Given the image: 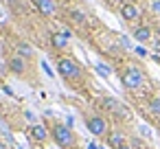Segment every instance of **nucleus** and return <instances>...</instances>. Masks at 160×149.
<instances>
[{"label": "nucleus", "mask_w": 160, "mask_h": 149, "mask_svg": "<svg viewBox=\"0 0 160 149\" xmlns=\"http://www.w3.org/2000/svg\"><path fill=\"white\" fill-rule=\"evenodd\" d=\"M51 138H53L55 145L62 147V149H72V147L77 145V136H75L72 127L66 125V123H55L53 129H51Z\"/></svg>", "instance_id": "1"}, {"label": "nucleus", "mask_w": 160, "mask_h": 149, "mask_svg": "<svg viewBox=\"0 0 160 149\" xmlns=\"http://www.w3.org/2000/svg\"><path fill=\"white\" fill-rule=\"evenodd\" d=\"M57 72L66 79V81H79L83 77L81 66L72 59V57H59L57 59Z\"/></svg>", "instance_id": "2"}, {"label": "nucleus", "mask_w": 160, "mask_h": 149, "mask_svg": "<svg viewBox=\"0 0 160 149\" xmlns=\"http://www.w3.org/2000/svg\"><path fill=\"white\" fill-rule=\"evenodd\" d=\"M86 127L94 138H108V134H110V123L101 114H90L86 118Z\"/></svg>", "instance_id": "3"}, {"label": "nucleus", "mask_w": 160, "mask_h": 149, "mask_svg": "<svg viewBox=\"0 0 160 149\" xmlns=\"http://www.w3.org/2000/svg\"><path fill=\"white\" fill-rule=\"evenodd\" d=\"M142 81H145V75H142V70L140 68H127V70H123V75H121V83L127 88V90H138L140 86H142Z\"/></svg>", "instance_id": "4"}, {"label": "nucleus", "mask_w": 160, "mask_h": 149, "mask_svg": "<svg viewBox=\"0 0 160 149\" xmlns=\"http://www.w3.org/2000/svg\"><path fill=\"white\" fill-rule=\"evenodd\" d=\"M101 110H105V112H110V114H116V116H123V118L129 116L127 107H125L118 99H112V97H103V99H101Z\"/></svg>", "instance_id": "5"}, {"label": "nucleus", "mask_w": 160, "mask_h": 149, "mask_svg": "<svg viewBox=\"0 0 160 149\" xmlns=\"http://www.w3.org/2000/svg\"><path fill=\"white\" fill-rule=\"evenodd\" d=\"M48 136H51V132H48V127L42 125V123H33V125L29 127V138H31L33 142H38V145L46 142Z\"/></svg>", "instance_id": "6"}, {"label": "nucleus", "mask_w": 160, "mask_h": 149, "mask_svg": "<svg viewBox=\"0 0 160 149\" xmlns=\"http://www.w3.org/2000/svg\"><path fill=\"white\" fill-rule=\"evenodd\" d=\"M68 40H70V31H59L51 35V46L55 51H66L68 48Z\"/></svg>", "instance_id": "7"}, {"label": "nucleus", "mask_w": 160, "mask_h": 149, "mask_svg": "<svg viewBox=\"0 0 160 149\" xmlns=\"http://www.w3.org/2000/svg\"><path fill=\"white\" fill-rule=\"evenodd\" d=\"M7 66H9V70H11L13 75H20V77L27 72V59L20 57V55H11L9 62H7Z\"/></svg>", "instance_id": "8"}, {"label": "nucleus", "mask_w": 160, "mask_h": 149, "mask_svg": "<svg viewBox=\"0 0 160 149\" xmlns=\"http://www.w3.org/2000/svg\"><path fill=\"white\" fill-rule=\"evenodd\" d=\"M33 5L38 7V11L42 16H55V11H57L55 0H33Z\"/></svg>", "instance_id": "9"}, {"label": "nucleus", "mask_w": 160, "mask_h": 149, "mask_svg": "<svg viewBox=\"0 0 160 149\" xmlns=\"http://www.w3.org/2000/svg\"><path fill=\"white\" fill-rule=\"evenodd\" d=\"M121 16H123V20H127V22H136L138 18H140V9L136 7V5H123L121 7Z\"/></svg>", "instance_id": "10"}, {"label": "nucleus", "mask_w": 160, "mask_h": 149, "mask_svg": "<svg viewBox=\"0 0 160 149\" xmlns=\"http://www.w3.org/2000/svg\"><path fill=\"white\" fill-rule=\"evenodd\" d=\"M105 142H108L112 149H118V147H123V145H125V134H123V132H118V129H114V132H110V134H108Z\"/></svg>", "instance_id": "11"}, {"label": "nucleus", "mask_w": 160, "mask_h": 149, "mask_svg": "<svg viewBox=\"0 0 160 149\" xmlns=\"http://www.w3.org/2000/svg\"><path fill=\"white\" fill-rule=\"evenodd\" d=\"M132 35H134L136 42H149L151 40V29L149 27H136L132 31Z\"/></svg>", "instance_id": "12"}, {"label": "nucleus", "mask_w": 160, "mask_h": 149, "mask_svg": "<svg viewBox=\"0 0 160 149\" xmlns=\"http://www.w3.org/2000/svg\"><path fill=\"white\" fill-rule=\"evenodd\" d=\"M18 55H20V57H24V59H31V57L35 55V51H33V46H31V44L20 42V44H18Z\"/></svg>", "instance_id": "13"}, {"label": "nucleus", "mask_w": 160, "mask_h": 149, "mask_svg": "<svg viewBox=\"0 0 160 149\" xmlns=\"http://www.w3.org/2000/svg\"><path fill=\"white\" fill-rule=\"evenodd\" d=\"M149 110H151V114H153V116H160V94L149 99Z\"/></svg>", "instance_id": "14"}, {"label": "nucleus", "mask_w": 160, "mask_h": 149, "mask_svg": "<svg viewBox=\"0 0 160 149\" xmlns=\"http://www.w3.org/2000/svg\"><path fill=\"white\" fill-rule=\"evenodd\" d=\"M70 18H72L77 24H86V13L79 11V9H72V11H70Z\"/></svg>", "instance_id": "15"}, {"label": "nucleus", "mask_w": 160, "mask_h": 149, "mask_svg": "<svg viewBox=\"0 0 160 149\" xmlns=\"http://www.w3.org/2000/svg\"><path fill=\"white\" fill-rule=\"evenodd\" d=\"M97 70H99V75H103V77H110V68H108L105 64H97Z\"/></svg>", "instance_id": "16"}, {"label": "nucleus", "mask_w": 160, "mask_h": 149, "mask_svg": "<svg viewBox=\"0 0 160 149\" xmlns=\"http://www.w3.org/2000/svg\"><path fill=\"white\" fill-rule=\"evenodd\" d=\"M88 149H101V147H99L97 142H88Z\"/></svg>", "instance_id": "17"}, {"label": "nucleus", "mask_w": 160, "mask_h": 149, "mask_svg": "<svg viewBox=\"0 0 160 149\" xmlns=\"http://www.w3.org/2000/svg\"><path fill=\"white\" fill-rule=\"evenodd\" d=\"M153 11H158V13H160V2H153Z\"/></svg>", "instance_id": "18"}, {"label": "nucleus", "mask_w": 160, "mask_h": 149, "mask_svg": "<svg viewBox=\"0 0 160 149\" xmlns=\"http://www.w3.org/2000/svg\"><path fill=\"white\" fill-rule=\"evenodd\" d=\"M156 51L160 53V40H156Z\"/></svg>", "instance_id": "19"}, {"label": "nucleus", "mask_w": 160, "mask_h": 149, "mask_svg": "<svg viewBox=\"0 0 160 149\" xmlns=\"http://www.w3.org/2000/svg\"><path fill=\"white\" fill-rule=\"evenodd\" d=\"M118 149H132V147H129V145L125 142V145H123V147H118Z\"/></svg>", "instance_id": "20"}, {"label": "nucleus", "mask_w": 160, "mask_h": 149, "mask_svg": "<svg viewBox=\"0 0 160 149\" xmlns=\"http://www.w3.org/2000/svg\"><path fill=\"white\" fill-rule=\"evenodd\" d=\"M31 149H42V147H40V145H35V147H31Z\"/></svg>", "instance_id": "21"}, {"label": "nucleus", "mask_w": 160, "mask_h": 149, "mask_svg": "<svg viewBox=\"0 0 160 149\" xmlns=\"http://www.w3.org/2000/svg\"><path fill=\"white\" fill-rule=\"evenodd\" d=\"M0 149H7V147H5V145H2V142H0Z\"/></svg>", "instance_id": "22"}]
</instances>
